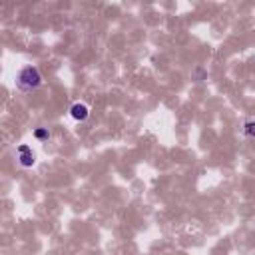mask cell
Returning <instances> with one entry per match:
<instances>
[{
    "mask_svg": "<svg viewBox=\"0 0 255 255\" xmlns=\"http://www.w3.org/2000/svg\"><path fill=\"white\" fill-rule=\"evenodd\" d=\"M16 84H18L20 90H36L42 84V74L38 72V68L26 66V68L20 70V74L16 78Z\"/></svg>",
    "mask_w": 255,
    "mask_h": 255,
    "instance_id": "6da1fadb",
    "label": "cell"
},
{
    "mask_svg": "<svg viewBox=\"0 0 255 255\" xmlns=\"http://www.w3.org/2000/svg\"><path fill=\"white\" fill-rule=\"evenodd\" d=\"M18 160H20V164L24 166V168H32L34 166V151H32V147L30 146H18Z\"/></svg>",
    "mask_w": 255,
    "mask_h": 255,
    "instance_id": "7a4b0ae2",
    "label": "cell"
},
{
    "mask_svg": "<svg viewBox=\"0 0 255 255\" xmlns=\"http://www.w3.org/2000/svg\"><path fill=\"white\" fill-rule=\"evenodd\" d=\"M70 116H72L74 120H78V122H84V120L90 116V110H88L86 104H80V102H76V104L70 108Z\"/></svg>",
    "mask_w": 255,
    "mask_h": 255,
    "instance_id": "3957f363",
    "label": "cell"
},
{
    "mask_svg": "<svg viewBox=\"0 0 255 255\" xmlns=\"http://www.w3.org/2000/svg\"><path fill=\"white\" fill-rule=\"evenodd\" d=\"M34 138H36V140H40V142H44V140H48V138H50V132H48L46 128H40V130H36V132H34Z\"/></svg>",
    "mask_w": 255,
    "mask_h": 255,
    "instance_id": "277c9868",
    "label": "cell"
},
{
    "mask_svg": "<svg viewBox=\"0 0 255 255\" xmlns=\"http://www.w3.org/2000/svg\"><path fill=\"white\" fill-rule=\"evenodd\" d=\"M251 134H253V122L249 120V122L245 124V136H249V138H251Z\"/></svg>",
    "mask_w": 255,
    "mask_h": 255,
    "instance_id": "5b68a950",
    "label": "cell"
}]
</instances>
